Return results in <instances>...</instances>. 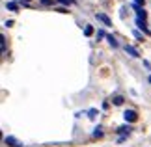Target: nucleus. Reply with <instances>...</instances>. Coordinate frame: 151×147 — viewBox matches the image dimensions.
I'll return each instance as SVG.
<instances>
[{
  "label": "nucleus",
  "instance_id": "f257e3e1",
  "mask_svg": "<svg viewBox=\"0 0 151 147\" xmlns=\"http://www.w3.org/2000/svg\"><path fill=\"white\" fill-rule=\"evenodd\" d=\"M123 117H125V121H129V123H134V121L138 119V114H136L134 110H125Z\"/></svg>",
  "mask_w": 151,
  "mask_h": 147
},
{
  "label": "nucleus",
  "instance_id": "f03ea898",
  "mask_svg": "<svg viewBox=\"0 0 151 147\" xmlns=\"http://www.w3.org/2000/svg\"><path fill=\"white\" fill-rule=\"evenodd\" d=\"M4 143L9 145V147H22V143L19 142V140H15L13 136H6V138H4Z\"/></svg>",
  "mask_w": 151,
  "mask_h": 147
},
{
  "label": "nucleus",
  "instance_id": "7ed1b4c3",
  "mask_svg": "<svg viewBox=\"0 0 151 147\" xmlns=\"http://www.w3.org/2000/svg\"><path fill=\"white\" fill-rule=\"evenodd\" d=\"M123 50L127 52V54H131L132 58H138V56H140V52H138L134 47H131V45H125V47H123Z\"/></svg>",
  "mask_w": 151,
  "mask_h": 147
},
{
  "label": "nucleus",
  "instance_id": "20e7f679",
  "mask_svg": "<svg viewBox=\"0 0 151 147\" xmlns=\"http://www.w3.org/2000/svg\"><path fill=\"white\" fill-rule=\"evenodd\" d=\"M136 24H138V28H140V30H144V34H149L147 26H146V21H144V19H138V17H136Z\"/></svg>",
  "mask_w": 151,
  "mask_h": 147
},
{
  "label": "nucleus",
  "instance_id": "39448f33",
  "mask_svg": "<svg viewBox=\"0 0 151 147\" xmlns=\"http://www.w3.org/2000/svg\"><path fill=\"white\" fill-rule=\"evenodd\" d=\"M97 19H99V21H103L106 26H112V21H110V19H108V17L104 15V13H97Z\"/></svg>",
  "mask_w": 151,
  "mask_h": 147
},
{
  "label": "nucleus",
  "instance_id": "423d86ee",
  "mask_svg": "<svg viewBox=\"0 0 151 147\" xmlns=\"http://www.w3.org/2000/svg\"><path fill=\"white\" fill-rule=\"evenodd\" d=\"M6 8L11 9V11H17V9H19V6H17L15 2H6Z\"/></svg>",
  "mask_w": 151,
  "mask_h": 147
},
{
  "label": "nucleus",
  "instance_id": "0eeeda50",
  "mask_svg": "<svg viewBox=\"0 0 151 147\" xmlns=\"http://www.w3.org/2000/svg\"><path fill=\"white\" fill-rule=\"evenodd\" d=\"M106 39H108V43L112 45V47H118V41H116V37H114V36H106Z\"/></svg>",
  "mask_w": 151,
  "mask_h": 147
},
{
  "label": "nucleus",
  "instance_id": "6e6552de",
  "mask_svg": "<svg viewBox=\"0 0 151 147\" xmlns=\"http://www.w3.org/2000/svg\"><path fill=\"white\" fill-rule=\"evenodd\" d=\"M118 131H119L121 134H129V132L132 131V128H131V127H119V128H118Z\"/></svg>",
  "mask_w": 151,
  "mask_h": 147
},
{
  "label": "nucleus",
  "instance_id": "1a4fd4ad",
  "mask_svg": "<svg viewBox=\"0 0 151 147\" xmlns=\"http://www.w3.org/2000/svg\"><path fill=\"white\" fill-rule=\"evenodd\" d=\"M91 34H93V28H91V26L88 24V26L84 28V36H91Z\"/></svg>",
  "mask_w": 151,
  "mask_h": 147
},
{
  "label": "nucleus",
  "instance_id": "9d476101",
  "mask_svg": "<svg viewBox=\"0 0 151 147\" xmlns=\"http://www.w3.org/2000/svg\"><path fill=\"white\" fill-rule=\"evenodd\" d=\"M114 104H118V106H119V104H123V97H114Z\"/></svg>",
  "mask_w": 151,
  "mask_h": 147
},
{
  "label": "nucleus",
  "instance_id": "9b49d317",
  "mask_svg": "<svg viewBox=\"0 0 151 147\" xmlns=\"http://www.w3.org/2000/svg\"><path fill=\"white\" fill-rule=\"evenodd\" d=\"M93 136H95V138H101V136H103V131H101L99 127H97L95 131H93Z\"/></svg>",
  "mask_w": 151,
  "mask_h": 147
},
{
  "label": "nucleus",
  "instance_id": "f8f14e48",
  "mask_svg": "<svg viewBox=\"0 0 151 147\" xmlns=\"http://www.w3.org/2000/svg\"><path fill=\"white\" fill-rule=\"evenodd\" d=\"M58 2H60V4H67V6H69V4H73V0H58Z\"/></svg>",
  "mask_w": 151,
  "mask_h": 147
},
{
  "label": "nucleus",
  "instance_id": "ddd939ff",
  "mask_svg": "<svg viewBox=\"0 0 151 147\" xmlns=\"http://www.w3.org/2000/svg\"><path fill=\"white\" fill-rule=\"evenodd\" d=\"M147 80H149V84H151V75H149V78H147Z\"/></svg>",
  "mask_w": 151,
  "mask_h": 147
},
{
  "label": "nucleus",
  "instance_id": "4468645a",
  "mask_svg": "<svg viewBox=\"0 0 151 147\" xmlns=\"http://www.w3.org/2000/svg\"><path fill=\"white\" fill-rule=\"evenodd\" d=\"M24 2H28V0H24Z\"/></svg>",
  "mask_w": 151,
  "mask_h": 147
}]
</instances>
